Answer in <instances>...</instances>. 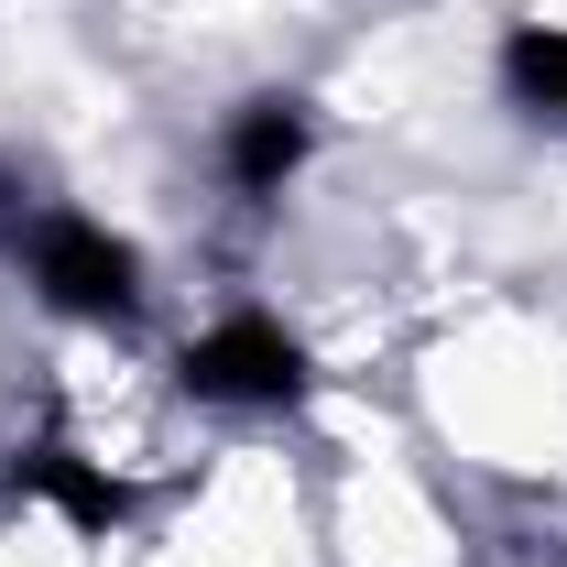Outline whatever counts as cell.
Returning a JSON list of instances; mask_svg holds the SVG:
<instances>
[{"label": "cell", "instance_id": "obj_1", "mask_svg": "<svg viewBox=\"0 0 567 567\" xmlns=\"http://www.w3.org/2000/svg\"><path fill=\"white\" fill-rule=\"evenodd\" d=\"M11 262H22V295L66 328H99V339H132L153 317V262H142L132 229H110L76 197H33V218L11 229Z\"/></svg>", "mask_w": 567, "mask_h": 567}, {"label": "cell", "instance_id": "obj_2", "mask_svg": "<svg viewBox=\"0 0 567 567\" xmlns=\"http://www.w3.org/2000/svg\"><path fill=\"white\" fill-rule=\"evenodd\" d=\"M175 393L197 415H284V404L317 393V350L274 306H218L208 328L175 350Z\"/></svg>", "mask_w": 567, "mask_h": 567}, {"label": "cell", "instance_id": "obj_3", "mask_svg": "<svg viewBox=\"0 0 567 567\" xmlns=\"http://www.w3.org/2000/svg\"><path fill=\"white\" fill-rule=\"evenodd\" d=\"M0 502L66 524L76 546H110V535H132V524H142V492L99 458V447H76L66 425H44V436H22V447L0 458Z\"/></svg>", "mask_w": 567, "mask_h": 567}, {"label": "cell", "instance_id": "obj_4", "mask_svg": "<svg viewBox=\"0 0 567 567\" xmlns=\"http://www.w3.org/2000/svg\"><path fill=\"white\" fill-rule=\"evenodd\" d=\"M317 142H328V121H317L306 87H251V99L218 110V142H208V153H218V186H229L240 208H284V197L306 186Z\"/></svg>", "mask_w": 567, "mask_h": 567}, {"label": "cell", "instance_id": "obj_5", "mask_svg": "<svg viewBox=\"0 0 567 567\" xmlns=\"http://www.w3.org/2000/svg\"><path fill=\"white\" fill-rule=\"evenodd\" d=\"M492 99L524 121V132L567 142V22H557V11L502 22V44H492Z\"/></svg>", "mask_w": 567, "mask_h": 567}, {"label": "cell", "instance_id": "obj_6", "mask_svg": "<svg viewBox=\"0 0 567 567\" xmlns=\"http://www.w3.org/2000/svg\"><path fill=\"white\" fill-rule=\"evenodd\" d=\"M22 218H33V175L0 153V251H11V229H22Z\"/></svg>", "mask_w": 567, "mask_h": 567}]
</instances>
